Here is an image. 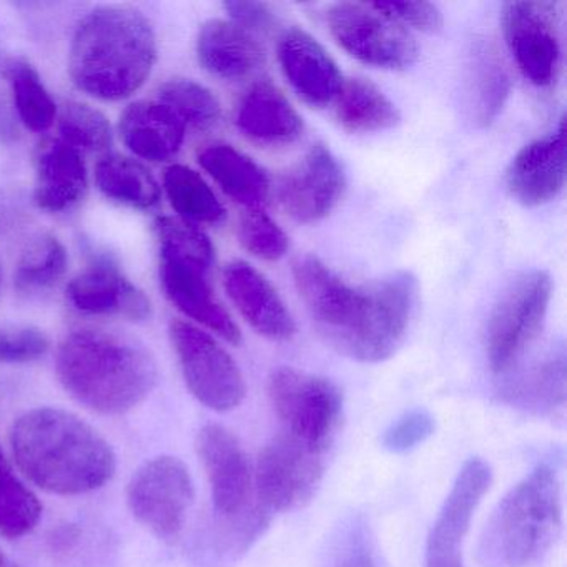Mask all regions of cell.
<instances>
[{
  "label": "cell",
  "instance_id": "cell-1",
  "mask_svg": "<svg viewBox=\"0 0 567 567\" xmlns=\"http://www.w3.org/2000/svg\"><path fill=\"white\" fill-rule=\"evenodd\" d=\"M293 280L321 337L338 353L361 363H381L396 353L420 291L410 271L354 287L315 255L295 260Z\"/></svg>",
  "mask_w": 567,
  "mask_h": 567
},
{
  "label": "cell",
  "instance_id": "cell-2",
  "mask_svg": "<svg viewBox=\"0 0 567 567\" xmlns=\"http://www.w3.org/2000/svg\"><path fill=\"white\" fill-rule=\"evenodd\" d=\"M21 473L42 491L81 496L104 487L117 471L114 447L87 421L61 408H35L9 434Z\"/></svg>",
  "mask_w": 567,
  "mask_h": 567
},
{
  "label": "cell",
  "instance_id": "cell-3",
  "mask_svg": "<svg viewBox=\"0 0 567 567\" xmlns=\"http://www.w3.org/2000/svg\"><path fill=\"white\" fill-rule=\"evenodd\" d=\"M155 61L157 38L151 21L137 9L104 6L75 29L69 71L79 91L117 102L147 82Z\"/></svg>",
  "mask_w": 567,
  "mask_h": 567
},
{
  "label": "cell",
  "instance_id": "cell-4",
  "mask_svg": "<svg viewBox=\"0 0 567 567\" xmlns=\"http://www.w3.org/2000/svg\"><path fill=\"white\" fill-rule=\"evenodd\" d=\"M55 371L78 403L105 416L141 406L158 381L157 364L147 348L102 330L68 334L59 347Z\"/></svg>",
  "mask_w": 567,
  "mask_h": 567
},
{
  "label": "cell",
  "instance_id": "cell-5",
  "mask_svg": "<svg viewBox=\"0 0 567 567\" xmlns=\"http://www.w3.org/2000/svg\"><path fill=\"white\" fill-rule=\"evenodd\" d=\"M563 527V493L556 463L537 464L491 514L481 534L484 567H530L553 549Z\"/></svg>",
  "mask_w": 567,
  "mask_h": 567
},
{
  "label": "cell",
  "instance_id": "cell-6",
  "mask_svg": "<svg viewBox=\"0 0 567 567\" xmlns=\"http://www.w3.org/2000/svg\"><path fill=\"white\" fill-rule=\"evenodd\" d=\"M161 247L162 288L168 300L197 323L240 344L241 331L224 305L215 297L210 271L215 250L210 238L197 227L178 217H161L155 224Z\"/></svg>",
  "mask_w": 567,
  "mask_h": 567
},
{
  "label": "cell",
  "instance_id": "cell-7",
  "mask_svg": "<svg viewBox=\"0 0 567 567\" xmlns=\"http://www.w3.org/2000/svg\"><path fill=\"white\" fill-rule=\"evenodd\" d=\"M553 280L543 270L523 271L497 298L487 321L486 353L494 374L517 368L543 330Z\"/></svg>",
  "mask_w": 567,
  "mask_h": 567
},
{
  "label": "cell",
  "instance_id": "cell-8",
  "mask_svg": "<svg viewBox=\"0 0 567 567\" xmlns=\"http://www.w3.org/2000/svg\"><path fill=\"white\" fill-rule=\"evenodd\" d=\"M268 396L285 434L317 453H327L343 421V394L333 381L278 368L268 380Z\"/></svg>",
  "mask_w": 567,
  "mask_h": 567
},
{
  "label": "cell",
  "instance_id": "cell-9",
  "mask_svg": "<svg viewBox=\"0 0 567 567\" xmlns=\"http://www.w3.org/2000/svg\"><path fill=\"white\" fill-rule=\"evenodd\" d=\"M194 501L190 470L184 461L168 454L145 461L127 484L128 511L161 540L181 536Z\"/></svg>",
  "mask_w": 567,
  "mask_h": 567
},
{
  "label": "cell",
  "instance_id": "cell-10",
  "mask_svg": "<svg viewBox=\"0 0 567 567\" xmlns=\"http://www.w3.org/2000/svg\"><path fill=\"white\" fill-rule=\"evenodd\" d=\"M171 341L190 393L208 410L227 413L244 403V374L227 350L187 321L171 323Z\"/></svg>",
  "mask_w": 567,
  "mask_h": 567
},
{
  "label": "cell",
  "instance_id": "cell-11",
  "mask_svg": "<svg viewBox=\"0 0 567 567\" xmlns=\"http://www.w3.org/2000/svg\"><path fill=\"white\" fill-rule=\"evenodd\" d=\"M323 476V454L288 434H278L258 456L255 499L271 514L300 509L313 499Z\"/></svg>",
  "mask_w": 567,
  "mask_h": 567
},
{
  "label": "cell",
  "instance_id": "cell-12",
  "mask_svg": "<svg viewBox=\"0 0 567 567\" xmlns=\"http://www.w3.org/2000/svg\"><path fill=\"white\" fill-rule=\"evenodd\" d=\"M328 28L334 41L351 58L371 68L403 71L417 59V45L413 35L381 14L373 4L333 6L327 14Z\"/></svg>",
  "mask_w": 567,
  "mask_h": 567
},
{
  "label": "cell",
  "instance_id": "cell-13",
  "mask_svg": "<svg viewBox=\"0 0 567 567\" xmlns=\"http://www.w3.org/2000/svg\"><path fill=\"white\" fill-rule=\"evenodd\" d=\"M504 39L524 78L549 87L559 78L563 49L556 6L550 2H509L504 6Z\"/></svg>",
  "mask_w": 567,
  "mask_h": 567
},
{
  "label": "cell",
  "instance_id": "cell-14",
  "mask_svg": "<svg viewBox=\"0 0 567 567\" xmlns=\"http://www.w3.org/2000/svg\"><path fill=\"white\" fill-rule=\"evenodd\" d=\"M195 447L210 484V517L234 519L250 511L257 503L254 470L238 437L220 424H207Z\"/></svg>",
  "mask_w": 567,
  "mask_h": 567
},
{
  "label": "cell",
  "instance_id": "cell-15",
  "mask_svg": "<svg viewBox=\"0 0 567 567\" xmlns=\"http://www.w3.org/2000/svg\"><path fill=\"white\" fill-rule=\"evenodd\" d=\"M491 483L493 470L483 457H470L463 464L431 527L424 567H464V537Z\"/></svg>",
  "mask_w": 567,
  "mask_h": 567
},
{
  "label": "cell",
  "instance_id": "cell-16",
  "mask_svg": "<svg viewBox=\"0 0 567 567\" xmlns=\"http://www.w3.org/2000/svg\"><path fill=\"white\" fill-rule=\"evenodd\" d=\"M347 188L343 168L330 148L317 144L278 185L281 208L298 224H317L340 204Z\"/></svg>",
  "mask_w": 567,
  "mask_h": 567
},
{
  "label": "cell",
  "instance_id": "cell-17",
  "mask_svg": "<svg viewBox=\"0 0 567 567\" xmlns=\"http://www.w3.org/2000/svg\"><path fill=\"white\" fill-rule=\"evenodd\" d=\"M566 128L564 121L546 137L523 148L506 172V187L517 204L543 207L559 197L566 184Z\"/></svg>",
  "mask_w": 567,
  "mask_h": 567
},
{
  "label": "cell",
  "instance_id": "cell-18",
  "mask_svg": "<svg viewBox=\"0 0 567 567\" xmlns=\"http://www.w3.org/2000/svg\"><path fill=\"white\" fill-rule=\"evenodd\" d=\"M74 310L92 317H124L132 321L151 318V300L138 290L114 261L101 258L89 265L68 287Z\"/></svg>",
  "mask_w": 567,
  "mask_h": 567
},
{
  "label": "cell",
  "instance_id": "cell-19",
  "mask_svg": "<svg viewBox=\"0 0 567 567\" xmlns=\"http://www.w3.org/2000/svg\"><path fill=\"white\" fill-rule=\"evenodd\" d=\"M278 61L285 78L301 101L311 107H327L337 99L343 75L323 45L301 29L281 35Z\"/></svg>",
  "mask_w": 567,
  "mask_h": 567
},
{
  "label": "cell",
  "instance_id": "cell-20",
  "mask_svg": "<svg viewBox=\"0 0 567 567\" xmlns=\"http://www.w3.org/2000/svg\"><path fill=\"white\" fill-rule=\"evenodd\" d=\"M224 287L244 320L261 337L271 341H290L297 324L274 285L245 261L225 267Z\"/></svg>",
  "mask_w": 567,
  "mask_h": 567
},
{
  "label": "cell",
  "instance_id": "cell-21",
  "mask_svg": "<svg viewBox=\"0 0 567 567\" xmlns=\"http://www.w3.org/2000/svg\"><path fill=\"white\" fill-rule=\"evenodd\" d=\"M566 348L553 344L523 370L504 374L501 400L536 416H557L566 406Z\"/></svg>",
  "mask_w": 567,
  "mask_h": 567
},
{
  "label": "cell",
  "instance_id": "cell-22",
  "mask_svg": "<svg viewBox=\"0 0 567 567\" xmlns=\"http://www.w3.org/2000/svg\"><path fill=\"white\" fill-rule=\"evenodd\" d=\"M89 187L84 155L61 138H49L35 154V204L62 214L81 204Z\"/></svg>",
  "mask_w": 567,
  "mask_h": 567
},
{
  "label": "cell",
  "instance_id": "cell-23",
  "mask_svg": "<svg viewBox=\"0 0 567 567\" xmlns=\"http://www.w3.org/2000/svg\"><path fill=\"white\" fill-rule=\"evenodd\" d=\"M202 68L225 81H238L265 64V49L251 32L231 21L205 22L197 38Z\"/></svg>",
  "mask_w": 567,
  "mask_h": 567
},
{
  "label": "cell",
  "instance_id": "cell-24",
  "mask_svg": "<svg viewBox=\"0 0 567 567\" xmlns=\"http://www.w3.org/2000/svg\"><path fill=\"white\" fill-rule=\"evenodd\" d=\"M125 147L144 161L168 162L181 152L187 125L161 102H135L118 124Z\"/></svg>",
  "mask_w": 567,
  "mask_h": 567
},
{
  "label": "cell",
  "instance_id": "cell-25",
  "mask_svg": "<svg viewBox=\"0 0 567 567\" xmlns=\"http://www.w3.org/2000/svg\"><path fill=\"white\" fill-rule=\"evenodd\" d=\"M238 131L267 147L293 144L303 134V118L288 99L268 82L254 85L235 115Z\"/></svg>",
  "mask_w": 567,
  "mask_h": 567
},
{
  "label": "cell",
  "instance_id": "cell-26",
  "mask_svg": "<svg viewBox=\"0 0 567 567\" xmlns=\"http://www.w3.org/2000/svg\"><path fill=\"white\" fill-rule=\"evenodd\" d=\"M274 514L260 503L234 519L208 517L192 547V557L202 567H227L237 563L267 533Z\"/></svg>",
  "mask_w": 567,
  "mask_h": 567
},
{
  "label": "cell",
  "instance_id": "cell-27",
  "mask_svg": "<svg viewBox=\"0 0 567 567\" xmlns=\"http://www.w3.org/2000/svg\"><path fill=\"white\" fill-rule=\"evenodd\" d=\"M466 104L477 127H489L506 105L511 92L509 75L496 49L476 41L467 55Z\"/></svg>",
  "mask_w": 567,
  "mask_h": 567
},
{
  "label": "cell",
  "instance_id": "cell-28",
  "mask_svg": "<svg viewBox=\"0 0 567 567\" xmlns=\"http://www.w3.org/2000/svg\"><path fill=\"white\" fill-rule=\"evenodd\" d=\"M202 168L225 195L247 208H260L270 192L267 172L231 145L214 144L198 154Z\"/></svg>",
  "mask_w": 567,
  "mask_h": 567
},
{
  "label": "cell",
  "instance_id": "cell-29",
  "mask_svg": "<svg viewBox=\"0 0 567 567\" xmlns=\"http://www.w3.org/2000/svg\"><path fill=\"white\" fill-rule=\"evenodd\" d=\"M337 118L351 134H374L400 124L396 105L367 79L343 81L337 99Z\"/></svg>",
  "mask_w": 567,
  "mask_h": 567
},
{
  "label": "cell",
  "instance_id": "cell-30",
  "mask_svg": "<svg viewBox=\"0 0 567 567\" xmlns=\"http://www.w3.org/2000/svg\"><path fill=\"white\" fill-rule=\"evenodd\" d=\"M99 190L127 207L151 210L161 202V185L144 164L122 155H105L95 167Z\"/></svg>",
  "mask_w": 567,
  "mask_h": 567
},
{
  "label": "cell",
  "instance_id": "cell-31",
  "mask_svg": "<svg viewBox=\"0 0 567 567\" xmlns=\"http://www.w3.org/2000/svg\"><path fill=\"white\" fill-rule=\"evenodd\" d=\"M164 188L178 218L192 225H217L227 217L224 205L198 172L172 165L164 174Z\"/></svg>",
  "mask_w": 567,
  "mask_h": 567
},
{
  "label": "cell",
  "instance_id": "cell-32",
  "mask_svg": "<svg viewBox=\"0 0 567 567\" xmlns=\"http://www.w3.org/2000/svg\"><path fill=\"white\" fill-rule=\"evenodd\" d=\"M42 511L38 494L16 473L0 447V536L12 540L28 536L38 527Z\"/></svg>",
  "mask_w": 567,
  "mask_h": 567
},
{
  "label": "cell",
  "instance_id": "cell-33",
  "mask_svg": "<svg viewBox=\"0 0 567 567\" xmlns=\"http://www.w3.org/2000/svg\"><path fill=\"white\" fill-rule=\"evenodd\" d=\"M6 75L22 124L32 132L49 131L54 125L58 107L34 65L24 59H12L6 65Z\"/></svg>",
  "mask_w": 567,
  "mask_h": 567
},
{
  "label": "cell",
  "instance_id": "cell-34",
  "mask_svg": "<svg viewBox=\"0 0 567 567\" xmlns=\"http://www.w3.org/2000/svg\"><path fill=\"white\" fill-rule=\"evenodd\" d=\"M68 270V251L54 235H39L22 251L14 285L24 295L41 293L54 287Z\"/></svg>",
  "mask_w": 567,
  "mask_h": 567
},
{
  "label": "cell",
  "instance_id": "cell-35",
  "mask_svg": "<svg viewBox=\"0 0 567 567\" xmlns=\"http://www.w3.org/2000/svg\"><path fill=\"white\" fill-rule=\"evenodd\" d=\"M321 567H381L377 540L367 517L350 514L331 530Z\"/></svg>",
  "mask_w": 567,
  "mask_h": 567
},
{
  "label": "cell",
  "instance_id": "cell-36",
  "mask_svg": "<svg viewBox=\"0 0 567 567\" xmlns=\"http://www.w3.org/2000/svg\"><path fill=\"white\" fill-rule=\"evenodd\" d=\"M161 104L181 117L185 125L207 131L220 121L221 107L214 94L190 79H172L158 92Z\"/></svg>",
  "mask_w": 567,
  "mask_h": 567
},
{
  "label": "cell",
  "instance_id": "cell-37",
  "mask_svg": "<svg viewBox=\"0 0 567 567\" xmlns=\"http://www.w3.org/2000/svg\"><path fill=\"white\" fill-rule=\"evenodd\" d=\"M61 141L84 154H105L112 145V128L102 112L79 102L65 105L59 118Z\"/></svg>",
  "mask_w": 567,
  "mask_h": 567
},
{
  "label": "cell",
  "instance_id": "cell-38",
  "mask_svg": "<svg viewBox=\"0 0 567 567\" xmlns=\"http://www.w3.org/2000/svg\"><path fill=\"white\" fill-rule=\"evenodd\" d=\"M238 238L245 250L260 260H280L290 248L287 234L261 208H248L241 215Z\"/></svg>",
  "mask_w": 567,
  "mask_h": 567
},
{
  "label": "cell",
  "instance_id": "cell-39",
  "mask_svg": "<svg viewBox=\"0 0 567 567\" xmlns=\"http://www.w3.org/2000/svg\"><path fill=\"white\" fill-rule=\"evenodd\" d=\"M51 348L48 334L35 327H0V364H28Z\"/></svg>",
  "mask_w": 567,
  "mask_h": 567
},
{
  "label": "cell",
  "instance_id": "cell-40",
  "mask_svg": "<svg viewBox=\"0 0 567 567\" xmlns=\"http://www.w3.org/2000/svg\"><path fill=\"white\" fill-rule=\"evenodd\" d=\"M433 433L434 420L427 411H408L384 431L383 446L390 453H410L430 440Z\"/></svg>",
  "mask_w": 567,
  "mask_h": 567
},
{
  "label": "cell",
  "instance_id": "cell-41",
  "mask_svg": "<svg viewBox=\"0 0 567 567\" xmlns=\"http://www.w3.org/2000/svg\"><path fill=\"white\" fill-rule=\"evenodd\" d=\"M373 8L403 28L411 25L417 31L436 32L443 25V14L430 2H377Z\"/></svg>",
  "mask_w": 567,
  "mask_h": 567
},
{
  "label": "cell",
  "instance_id": "cell-42",
  "mask_svg": "<svg viewBox=\"0 0 567 567\" xmlns=\"http://www.w3.org/2000/svg\"><path fill=\"white\" fill-rule=\"evenodd\" d=\"M231 22L247 29L248 32H267L274 25L275 18L271 9L264 2H227L225 4Z\"/></svg>",
  "mask_w": 567,
  "mask_h": 567
},
{
  "label": "cell",
  "instance_id": "cell-43",
  "mask_svg": "<svg viewBox=\"0 0 567 567\" xmlns=\"http://www.w3.org/2000/svg\"><path fill=\"white\" fill-rule=\"evenodd\" d=\"M0 567H22L18 563L11 559L4 550L0 549Z\"/></svg>",
  "mask_w": 567,
  "mask_h": 567
},
{
  "label": "cell",
  "instance_id": "cell-44",
  "mask_svg": "<svg viewBox=\"0 0 567 567\" xmlns=\"http://www.w3.org/2000/svg\"><path fill=\"white\" fill-rule=\"evenodd\" d=\"M0 285H2V267H0Z\"/></svg>",
  "mask_w": 567,
  "mask_h": 567
}]
</instances>
